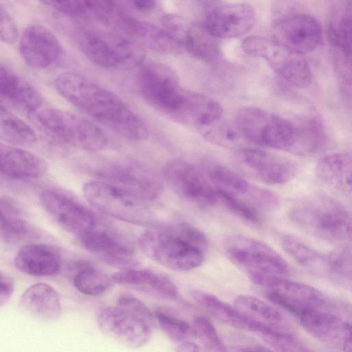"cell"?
<instances>
[{
    "mask_svg": "<svg viewBox=\"0 0 352 352\" xmlns=\"http://www.w3.org/2000/svg\"><path fill=\"white\" fill-rule=\"evenodd\" d=\"M58 92L68 102L124 138L142 141L148 130L143 120L120 98L88 78L74 72L59 74Z\"/></svg>",
    "mask_w": 352,
    "mask_h": 352,
    "instance_id": "1",
    "label": "cell"
},
{
    "mask_svg": "<svg viewBox=\"0 0 352 352\" xmlns=\"http://www.w3.org/2000/svg\"><path fill=\"white\" fill-rule=\"evenodd\" d=\"M289 217L298 228L317 238L338 243L351 241L349 210L327 195L314 194L297 201Z\"/></svg>",
    "mask_w": 352,
    "mask_h": 352,
    "instance_id": "2",
    "label": "cell"
},
{
    "mask_svg": "<svg viewBox=\"0 0 352 352\" xmlns=\"http://www.w3.org/2000/svg\"><path fill=\"white\" fill-rule=\"evenodd\" d=\"M235 122L247 142L292 153L295 142L294 122L252 106L240 109Z\"/></svg>",
    "mask_w": 352,
    "mask_h": 352,
    "instance_id": "3",
    "label": "cell"
},
{
    "mask_svg": "<svg viewBox=\"0 0 352 352\" xmlns=\"http://www.w3.org/2000/svg\"><path fill=\"white\" fill-rule=\"evenodd\" d=\"M34 116L38 122L59 140L87 151L103 149L107 140L94 123L73 113L43 107Z\"/></svg>",
    "mask_w": 352,
    "mask_h": 352,
    "instance_id": "4",
    "label": "cell"
},
{
    "mask_svg": "<svg viewBox=\"0 0 352 352\" xmlns=\"http://www.w3.org/2000/svg\"><path fill=\"white\" fill-rule=\"evenodd\" d=\"M82 192L91 206L116 219L146 225L153 219L144 200L111 184L103 181L89 182L84 185Z\"/></svg>",
    "mask_w": 352,
    "mask_h": 352,
    "instance_id": "5",
    "label": "cell"
},
{
    "mask_svg": "<svg viewBox=\"0 0 352 352\" xmlns=\"http://www.w3.org/2000/svg\"><path fill=\"white\" fill-rule=\"evenodd\" d=\"M242 48L247 54L265 60L291 86L305 88L310 85L312 73L303 55L296 54L274 41L258 36L245 38Z\"/></svg>",
    "mask_w": 352,
    "mask_h": 352,
    "instance_id": "6",
    "label": "cell"
},
{
    "mask_svg": "<svg viewBox=\"0 0 352 352\" xmlns=\"http://www.w3.org/2000/svg\"><path fill=\"white\" fill-rule=\"evenodd\" d=\"M137 85L148 103L177 120L185 89L170 67L155 62L142 65L137 74Z\"/></svg>",
    "mask_w": 352,
    "mask_h": 352,
    "instance_id": "7",
    "label": "cell"
},
{
    "mask_svg": "<svg viewBox=\"0 0 352 352\" xmlns=\"http://www.w3.org/2000/svg\"><path fill=\"white\" fill-rule=\"evenodd\" d=\"M223 248L228 258L250 276H283L289 272L285 260L261 241L241 234H232L224 239Z\"/></svg>",
    "mask_w": 352,
    "mask_h": 352,
    "instance_id": "8",
    "label": "cell"
},
{
    "mask_svg": "<svg viewBox=\"0 0 352 352\" xmlns=\"http://www.w3.org/2000/svg\"><path fill=\"white\" fill-rule=\"evenodd\" d=\"M138 244L148 256L172 270H192L201 265L204 261V252L166 228L144 232L139 237Z\"/></svg>",
    "mask_w": 352,
    "mask_h": 352,
    "instance_id": "9",
    "label": "cell"
},
{
    "mask_svg": "<svg viewBox=\"0 0 352 352\" xmlns=\"http://www.w3.org/2000/svg\"><path fill=\"white\" fill-rule=\"evenodd\" d=\"M252 283L265 292L267 299L294 315L305 307L323 309L329 304L320 290L282 276H251Z\"/></svg>",
    "mask_w": 352,
    "mask_h": 352,
    "instance_id": "10",
    "label": "cell"
},
{
    "mask_svg": "<svg viewBox=\"0 0 352 352\" xmlns=\"http://www.w3.org/2000/svg\"><path fill=\"white\" fill-rule=\"evenodd\" d=\"M164 175L173 190L184 198L204 206L218 203L215 187L189 162L173 159L164 167Z\"/></svg>",
    "mask_w": 352,
    "mask_h": 352,
    "instance_id": "11",
    "label": "cell"
},
{
    "mask_svg": "<svg viewBox=\"0 0 352 352\" xmlns=\"http://www.w3.org/2000/svg\"><path fill=\"white\" fill-rule=\"evenodd\" d=\"M96 322L104 333L131 349L144 346L152 336L151 327L118 306L102 308Z\"/></svg>",
    "mask_w": 352,
    "mask_h": 352,
    "instance_id": "12",
    "label": "cell"
},
{
    "mask_svg": "<svg viewBox=\"0 0 352 352\" xmlns=\"http://www.w3.org/2000/svg\"><path fill=\"white\" fill-rule=\"evenodd\" d=\"M276 43L303 55L314 50L320 43L322 28L312 16L296 14L279 19L273 28Z\"/></svg>",
    "mask_w": 352,
    "mask_h": 352,
    "instance_id": "13",
    "label": "cell"
},
{
    "mask_svg": "<svg viewBox=\"0 0 352 352\" xmlns=\"http://www.w3.org/2000/svg\"><path fill=\"white\" fill-rule=\"evenodd\" d=\"M40 201L62 227L78 236L98 225L91 211L63 192L52 189L43 190Z\"/></svg>",
    "mask_w": 352,
    "mask_h": 352,
    "instance_id": "14",
    "label": "cell"
},
{
    "mask_svg": "<svg viewBox=\"0 0 352 352\" xmlns=\"http://www.w3.org/2000/svg\"><path fill=\"white\" fill-rule=\"evenodd\" d=\"M255 21V10L251 5L226 3L211 8L201 25L217 38H234L248 32Z\"/></svg>",
    "mask_w": 352,
    "mask_h": 352,
    "instance_id": "15",
    "label": "cell"
},
{
    "mask_svg": "<svg viewBox=\"0 0 352 352\" xmlns=\"http://www.w3.org/2000/svg\"><path fill=\"white\" fill-rule=\"evenodd\" d=\"M238 157L249 173L269 184H286L297 173V167L291 160L266 151L245 148L239 151Z\"/></svg>",
    "mask_w": 352,
    "mask_h": 352,
    "instance_id": "16",
    "label": "cell"
},
{
    "mask_svg": "<svg viewBox=\"0 0 352 352\" xmlns=\"http://www.w3.org/2000/svg\"><path fill=\"white\" fill-rule=\"evenodd\" d=\"M19 52L28 65L34 69H45L57 61L62 48L50 30L32 23L25 28L20 37Z\"/></svg>",
    "mask_w": 352,
    "mask_h": 352,
    "instance_id": "17",
    "label": "cell"
},
{
    "mask_svg": "<svg viewBox=\"0 0 352 352\" xmlns=\"http://www.w3.org/2000/svg\"><path fill=\"white\" fill-rule=\"evenodd\" d=\"M97 175L102 181L124 189L144 201L155 199L162 188L155 175L140 167L110 166L100 169Z\"/></svg>",
    "mask_w": 352,
    "mask_h": 352,
    "instance_id": "18",
    "label": "cell"
},
{
    "mask_svg": "<svg viewBox=\"0 0 352 352\" xmlns=\"http://www.w3.org/2000/svg\"><path fill=\"white\" fill-rule=\"evenodd\" d=\"M82 245L109 265L129 268L134 250L125 239L98 224L78 236Z\"/></svg>",
    "mask_w": 352,
    "mask_h": 352,
    "instance_id": "19",
    "label": "cell"
},
{
    "mask_svg": "<svg viewBox=\"0 0 352 352\" xmlns=\"http://www.w3.org/2000/svg\"><path fill=\"white\" fill-rule=\"evenodd\" d=\"M0 102L34 115L43 106L39 91L25 78L0 64Z\"/></svg>",
    "mask_w": 352,
    "mask_h": 352,
    "instance_id": "20",
    "label": "cell"
},
{
    "mask_svg": "<svg viewBox=\"0 0 352 352\" xmlns=\"http://www.w3.org/2000/svg\"><path fill=\"white\" fill-rule=\"evenodd\" d=\"M296 318L308 333L325 343L342 344L351 334L349 323L323 309L307 308Z\"/></svg>",
    "mask_w": 352,
    "mask_h": 352,
    "instance_id": "21",
    "label": "cell"
},
{
    "mask_svg": "<svg viewBox=\"0 0 352 352\" xmlns=\"http://www.w3.org/2000/svg\"><path fill=\"white\" fill-rule=\"evenodd\" d=\"M47 170L46 162L16 146L0 142V173L17 179H36Z\"/></svg>",
    "mask_w": 352,
    "mask_h": 352,
    "instance_id": "22",
    "label": "cell"
},
{
    "mask_svg": "<svg viewBox=\"0 0 352 352\" xmlns=\"http://www.w3.org/2000/svg\"><path fill=\"white\" fill-rule=\"evenodd\" d=\"M14 264L21 272L34 276H48L58 272L60 263L58 254L45 244L32 243L18 252Z\"/></svg>",
    "mask_w": 352,
    "mask_h": 352,
    "instance_id": "23",
    "label": "cell"
},
{
    "mask_svg": "<svg viewBox=\"0 0 352 352\" xmlns=\"http://www.w3.org/2000/svg\"><path fill=\"white\" fill-rule=\"evenodd\" d=\"M222 115L223 108L214 99L185 89L177 120L199 129L212 124Z\"/></svg>",
    "mask_w": 352,
    "mask_h": 352,
    "instance_id": "24",
    "label": "cell"
},
{
    "mask_svg": "<svg viewBox=\"0 0 352 352\" xmlns=\"http://www.w3.org/2000/svg\"><path fill=\"white\" fill-rule=\"evenodd\" d=\"M21 308L30 315L44 320H55L61 314L60 300L57 292L46 283L28 287L20 298Z\"/></svg>",
    "mask_w": 352,
    "mask_h": 352,
    "instance_id": "25",
    "label": "cell"
},
{
    "mask_svg": "<svg viewBox=\"0 0 352 352\" xmlns=\"http://www.w3.org/2000/svg\"><path fill=\"white\" fill-rule=\"evenodd\" d=\"M111 278L117 284L151 292L166 298L176 297L178 294L177 287L171 280L151 270L122 269L113 274Z\"/></svg>",
    "mask_w": 352,
    "mask_h": 352,
    "instance_id": "26",
    "label": "cell"
},
{
    "mask_svg": "<svg viewBox=\"0 0 352 352\" xmlns=\"http://www.w3.org/2000/svg\"><path fill=\"white\" fill-rule=\"evenodd\" d=\"M315 173L323 184L345 195L351 192V157L346 153H336L320 158Z\"/></svg>",
    "mask_w": 352,
    "mask_h": 352,
    "instance_id": "27",
    "label": "cell"
},
{
    "mask_svg": "<svg viewBox=\"0 0 352 352\" xmlns=\"http://www.w3.org/2000/svg\"><path fill=\"white\" fill-rule=\"evenodd\" d=\"M190 294L201 307L228 325L253 333L261 325L241 313L234 305H230L210 293L194 289Z\"/></svg>",
    "mask_w": 352,
    "mask_h": 352,
    "instance_id": "28",
    "label": "cell"
},
{
    "mask_svg": "<svg viewBox=\"0 0 352 352\" xmlns=\"http://www.w3.org/2000/svg\"><path fill=\"white\" fill-rule=\"evenodd\" d=\"M233 305L256 322L272 329L292 332L285 317L262 299L250 294L237 296Z\"/></svg>",
    "mask_w": 352,
    "mask_h": 352,
    "instance_id": "29",
    "label": "cell"
},
{
    "mask_svg": "<svg viewBox=\"0 0 352 352\" xmlns=\"http://www.w3.org/2000/svg\"><path fill=\"white\" fill-rule=\"evenodd\" d=\"M182 47L197 58L208 63L217 62L221 56L217 38L207 32L201 23H189Z\"/></svg>",
    "mask_w": 352,
    "mask_h": 352,
    "instance_id": "30",
    "label": "cell"
},
{
    "mask_svg": "<svg viewBox=\"0 0 352 352\" xmlns=\"http://www.w3.org/2000/svg\"><path fill=\"white\" fill-rule=\"evenodd\" d=\"M32 234L19 206L10 199L0 197V238L10 243L27 239Z\"/></svg>",
    "mask_w": 352,
    "mask_h": 352,
    "instance_id": "31",
    "label": "cell"
},
{
    "mask_svg": "<svg viewBox=\"0 0 352 352\" xmlns=\"http://www.w3.org/2000/svg\"><path fill=\"white\" fill-rule=\"evenodd\" d=\"M129 33L146 47L163 54H177L181 47L164 31L151 23L130 18Z\"/></svg>",
    "mask_w": 352,
    "mask_h": 352,
    "instance_id": "32",
    "label": "cell"
},
{
    "mask_svg": "<svg viewBox=\"0 0 352 352\" xmlns=\"http://www.w3.org/2000/svg\"><path fill=\"white\" fill-rule=\"evenodd\" d=\"M281 244L284 250L300 266L312 273L329 276L326 255L291 235L284 236Z\"/></svg>",
    "mask_w": 352,
    "mask_h": 352,
    "instance_id": "33",
    "label": "cell"
},
{
    "mask_svg": "<svg viewBox=\"0 0 352 352\" xmlns=\"http://www.w3.org/2000/svg\"><path fill=\"white\" fill-rule=\"evenodd\" d=\"M351 6L350 3L339 8L331 19L327 29L331 44L337 50L338 58L351 61Z\"/></svg>",
    "mask_w": 352,
    "mask_h": 352,
    "instance_id": "34",
    "label": "cell"
},
{
    "mask_svg": "<svg viewBox=\"0 0 352 352\" xmlns=\"http://www.w3.org/2000/svg\"><path fill=\"white\" fill-rule=\"evenodd\" d=\"M78 43L84 55L98 66L110 68L118 67V58L111 41L89 31H82Z\"/></svg>",
    "mask_w": 352,
    "mask_h": 352,
    "instance_id": "35",
    "label": "cell"
},
{
    "mask_svg": "<svg viewBox=\"0 0 352 352\" xmlns=\"http://www.w3.org/2000/svg\"><path fill=\"white\" fill-rule=\"evenodd\" d=\"M0 139L14 146H30L36 141L34 130L0 102Z\"/></svg>",
    "mask_w": 352,
    "mask_h": 352,
    "instance_id": "36",
    "label": "cell"
},
{
    "mask_svg": "<svg viewBox=\"0 0 352 352\" xmlns=\"http://www.w3.org/2000/svg\"><path fill=\"white\" fill-rule=\"evenodd\" d=\"M295 142L293 154L309 155L317 152L324 141L321 124L315 118L301 120L294 123Z\"/></svg>",
    "mask_w": 352,
    "mask_h": 352,
    "instance_id": "37",
    "label": "cell"
},
{
    "mask_svg": "<svg viewBox=\"0 0 352 352\" xmlns=\"http://www.w3.org/2000/svg\"><path fill=\"white\" fill-rule=\"evenodd\" d=\"M204 169L207 177L217 188L237 195H243L248 198L254 186L233 170L217 163L206 162Z\"/></svg>",
    "mask_w": 352,
    "mask_h": 352,
    "instance_id": "38",
    "label": "cell"
},
{
    "mask_svg": "<svg viewBox=\"0 0 352 352\" xmlns=\"http://www.w3.org/2000/svg\"><path fill=\"white\" fill-rule=\"evenodd\" d=\"M197 130L209 142L224 148H240L246 141L236 122L223 120L222 117Z\"/></svg>",
    "mask_w": 352,
    "mask_h": 352,
    "instance_id": "39",
    "label": "cell"
},
{
    "mask_svg": "<svg viewBox=\"0 0 352 352\" xmlns=\"http://www.w3.org/2000/svg\"><path fill=\"white\" fill-rule=\"evenodd\" d=\"M111 42L118 58V66L131 68L140 65L143 61L146 54L145 47L135 37L124 34L113 36Z\"/></svg>",
    "mask_w": 352,
    "mask_h": 352,
    "instance_id": "40",
    "label": "cell"
},
{
    "mask_svg": "<svg viewBox=\"0 0 352 352\" xmlns=\"http://www.w3.org/2000/svg\"><path fill=\"white\" fill-rule=\"evenodd\" d=\"M254 334L277 352H313L292 332L261 325Z\"/></svg>",
    "mask_w": 352,
    "mask_h": 352,
    "instance_id": "41",
    "label": "cell"
},
{
    "mask_svg": "<svg viewBox=\"0 0 352 352\" xmlns=\"http://www.w3.org/2000/svg\"><path fill=\"white\" fill-rule=\"evenodd\" d=\"M157 324L172 341L179 344L192 342L196 339L195 331L186 321L167 314L162 311L154 314Z\"/></svg>",
    "mask_w": 352,
    "mask_h": 352,
    "instance_id": "42",
    "label": "cell"
},
{
    "mask_svg": "<svg viewBox=\"0 0 352 352\" xmlns=\"http://www.w3.org/2000/svg\"><path fill=\"white\" fill-rule=\"evenodd\" d=\"M218 202L240 219L251 223L258 224L261 217L258 209L248 200L226 190L217 188Z\"/></svg>",
    "mask_w": 352,
    "mask_h": 352,
    "instance_id": "43",
    "label": "cell"
},
{
    "mask_svg": "<svg viewBox=\"0 0 352 352\" xmlns=\"http://www.w3.org/2000/svg\"><path fill=\"white\" fill-rule=\"evenodd\" d=\"M111 283V278L91 267L80 270L74 278V285L80 292L92 296L102 294Z\"/></svg>",
    "mask_w": 352,
    "mask_h": 352,
    "instance_id": "44",
    "label": "cell"
},
{
    "mask_svg": "<svg viewBox=\"0 0 352 352\" xmlns=\"http://www.w3.org/2000/svg\"><path fill=\"white\" fill-rule=\"evenodd\" d=\"M192 327L203 348L207 352H230L211 321L204 316H195Z\"/></svg>",
    "mask_w": 352,
    "mask_h": 352,
    "instance_id": "45",
    "label": "cell"
},
{
    "mask_svg": "<svg viewBox=\"0 0 352 352\" xmlns=\"http://www.w3.org/2000/svg\"><path fill=\"white\" fill-rule=\"evenodd\" d=\"M327 256L329 276L344 281L351 279V250L349 246L339 247Z\"/></svg>",
    "mask_w": 352,
    "mask_h": 352,
    "instance_id": "46",
    "label": "cell"
},
{
    "mask_svg": "<svg viewBox=\"0 0 352 352\" xmlns=\"http://www.w3.org/2000/svg\"><path fill=\"white\" fill-rule=\"evenodd\" d=\"M166 229L189 245L202 252H204L207 248L208 239L204 233L190 224L180 223Z\"/></svg>",
    "mask_w": 352,
    "mask_h": 352,
    "instance_id": "47",
    "label": "cell"
},
{
    "mask_svg": "<svg viewBox=\"0 0 352 352\" xmlns=\"http://www.w3.org/2000/svg\"><path fill=\"white\" fill-rule=\"evenodd\" d=\"M116 306L133 314L152 328L157 324L154 314L140 300L133 296L128 294L120 296Z\"/></svg>",
    "mask_w": 352,
    "mask_h": 352,
    "instance_id": "48",
    "label": "cell"
},
{
    "mask_svg": "<svg viewBox=\"0 0 352 352\" xmlns=\"http://www.w3.org/2000/svg\"><path fill=\"white\" fill-rule=\"evenodd\" d=\"M189 23L184 17L174 14H165L161 19V28L180 47Z\"/></svg>",
    "mask_w": 352,
    "mask_h": 352,
    "instance_id": "49",
    "label": "cell"
},
{
    "mask_svg": "<svg viewBox=\"0 0 352 352\" xmlns=\"http://www.w3.org/2000/svg\"><path fill=\"white\" fill-rule=\"evenodd\" d=\"M43 3L58 12L70 17H78L89 13V1H47Z\"/></svg>",
    "mask_w": 352,
    "mask_h": 352,
    "instance_id": "50",
    "label": "cell"
},
{
    "mask_svg": "<svg viewBox=\"0 0 352 352\" xmlns=\"http://www.w3.org/2000/svg\"><path fill=\"white\" fill-rule=\"evenodd\" d=\"M19 37V30L14 20L6 9L0 4V41L13 44Z\"/></svg>",
    "mask_w": 352,
    "mask_h": 352,
    "instance_id": "51",
    "label": "cell"
},
{
    "mask_svg": "<svg viewBox=\"0 0 352 352\" xmlns=\"http://www.w3.org/2000/svg\"><path fill=\"white\" fill-rule=\"evenodd\" d=\"M13 283L6 274L0 272V307L4 305L12 296Z\"/></svg>",
    "mask_w": 352,
    "mask_h": 352,
    "instance_id": "52",
    "label": "cell"
},
{
    "mask_svg": "<svg viewBox=\"0 0 352 352\" xmlns=\"http://www.w3.org/2000/svg\"><path fill=\"white\" fill-rule=\"evenodd\" d=\"M175 352H207L203 347L194 343L188 342L179 344L175 349Z\"/></svg>",
    "mask_w": 352,
    "mask_h": 352,
    "instance_id": "53",
    "label": "cell"
},
{
    "mask_svg": "<svg viewBox=\"0 0 352 352\" xmlns=\"http://www.w3.org/2000/svg\"><path fill=\"white\" fill-rule=\"evenodd\" d=\"M133 5L138 10L146 11L153 9L155 6V1L153 0L133 1Z\"/></svg>",
    "mask_w": 352,
    "mask_h": 352,
    "instance_id": "54",
    "label": "cell"
},
{
    "mask_svg": "<svg viewBox=\"0 0 352 352\" xmlns=\"http://www.w3.org/2000/svg\"><path fill=\"white\" fill-rule=\"evenodd\" d=\"M234 352H275L267 348L261 346H236Z\"/></svg>",
    "mask_w": 352,
    "mask_h": 352,
    "instance_id": "55",
    "label": "cell"
},
{
    "mask_svg": "<svg viewBox=\"0 0 352 352\" xmlns=\"http://www.w3.org/2000/svg\"><path fill=\"white\" fill-rule=\"evenodd\" d=\"M351 334L348 335L344 340L342 344V349L343 352H352L351 349Z\"/></svg>",
    "mask_w": 352,
    "mask_h": 352,
    "instance_id": "56",
    "label": "cell"
}]
</instances>
